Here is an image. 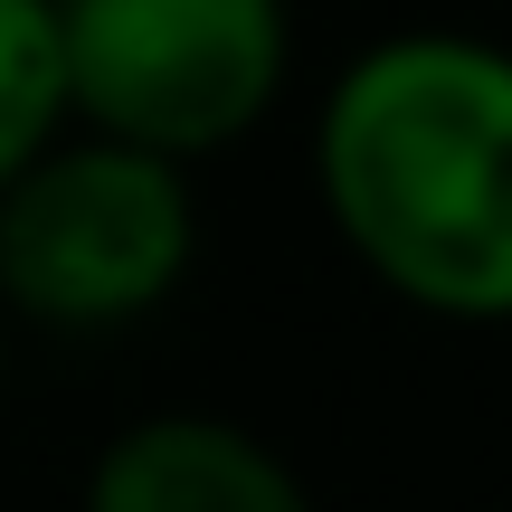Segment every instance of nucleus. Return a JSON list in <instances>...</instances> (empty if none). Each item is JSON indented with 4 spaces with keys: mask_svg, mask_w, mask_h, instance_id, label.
Returning <instances> with one entry per match:
<instances>
[{
    "mask_svg": "<svg viewBox=\"0 0 512 512\" xmlns=\"http://www.w3.org/2000/svg\"><path fill=\"white\" fill-rule=\"evenodd\" d=\"M313 190L408 313L512 323V48L475 29L370 38L323 86Z\"/></svg>",
    "mask_w": 512,
    "mask_h": 512,
    "instance_id": "f257e3e1",
    "label": "nucleus"
},
{
    "mask_svg": "<svg viewBox=\"0 0 512 512\" xmlns=\"http://www.w3.org/2000/svg\"><path fill=\"white\" fill-rule=\"evenodd\" d=\"M200 256L190 171L162 152L57 133L0 190V313L38 332H124L181 294Z\"/></svg>",
    "mask_w": 512,
    "mask_h": 512,
    "instance_id": "f03ea898",
    "label": "nucleus"
},
{
    "mask_svg": "<svg viewBox=\"0 0 512 512\" xmlns=\"http://www.w3.org/2000/svg\"><path fill=\"white\" fill-rule=\"evenodd\" d=\"M67 124L105 143L200 162L266 124L294 76L285 0H57Z\"/></svg>",
    "mask_w": 512,
    "mask_h": 512,
    "instance_id": "7ed1b4c3",
    "label": "nucleus"
},
{
    "mask_svg": "<svg viewBox=\"0 0 512 512\" xmlns=\"http://www.w3.org/2000/svg\"><path fill=\"white\" fill-rule=\"evenodd\" d=\"M76 512H313V494L256 427L171 408L95 446Z\"/></svg>",
    "mask_w": 512,
    "mask_h": 512,
    "instance_id": "20e7f679",
    "label": "nucleus"
},
{
    "mask_svg": "<svg viewBox=\"0 0 512 512\" xmlns=\"http://www.w3.org/2000/svg\"><path fill=\"white\" fill-rule=\"evenodd\" d=\"M67 133L57 76V0H0V190Z\"/></svg>",
    "mask_w": 512,
    "mask_h": 512,
    "instance_id": "39448f33",
    "label": "nucleus"
},
{
    "mask_svg": "<svg viewBox=\"0 0 512 512\" xmlns=\"http://www.w3.org/2000/svg\"><path fill=\"white\" fill-rule=\"evenodd\" d=\"M0 370H10V313H0Z\"/></svg>",
    "mask_w": 512,
    "mask_h": 512,
    "instance_id": "423d86ee",
    "label": "nucleus"
}]
</instances>
